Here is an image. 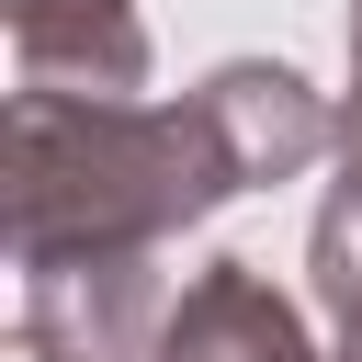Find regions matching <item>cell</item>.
<instances>
[{"mask_svg": "<svg viewBox=\"0 0 362 362\" xmlns=\"http://www.w3.org/2000/svg\"><path fill=\"white\" fill-rule=\"evenodd\" d=\"M351 57H362V11H351Z\"/></svg>", "mask_w": 362, "mask_h": 362, "instance_id": "cell-4", "label": "cell"}, {"mask_svg": "<svg viewBox=\"0 0 362 362\" xmlns=\"http://www.w3.org/2000/svg\"><path fill=\"white\" fill-rule=\"evenodd\" d=\"M11 34H23L34 90L57 79V57H79L90 102H124V90H136V68H147V45H136V11H124V0H11Z\"/></svg>", "mask_w": 362, "mask_h": 362, "instance_id": "cell-3", "label": "cell"}, {"mask_svg": "<svg viewBox=\"0 0 362 362\" xmlns=\"http://www.w3.org/2000/svg\"><path fill=\"white\" fill-rule=\"evenodd\" d=\"M238 181L249 170H238V147H226V124H215L204 90L181 113L23 90V272L147 260L170 226H192Z\"/></svg>", "mask_w": 362, "mask_h": 362, "instance_id": "cell-1", "label": "cell"}, {"mask_svg": "<svg viewBox=\"0 0 362 362\" xmlns=\"http://www.w3.org/2000/svg\"><path fill=\"white\" fill-rule=\"evenodd\" d=\"M158 362H317L305 351V328H294V305L249 272V260H215L181 305H170V328H158Z\"/></svg>", "mask_w": 362, "mask_h": 362, "instance_id": "cell-2", "label": "cell"}]
</instances>
